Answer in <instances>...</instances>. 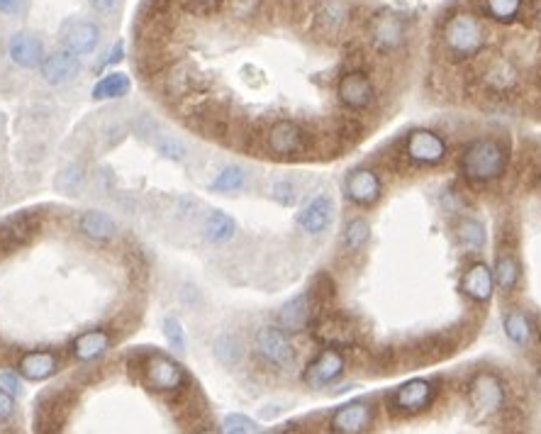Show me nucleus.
<instances>
[{"mask_svg":"<svg viewBox=\"0 0 541 434\" xmlns=\"http://www.w3.org/2000/svg\"><path fill=\"white\" fill-rule=\"evenodd\" d=\"M437 39L446 59L453 64H466L483 57L488 49L490 30L481 13L471 8H452L439 20Z\"/></svg>","mask_w":541,"mask_h":434,"instance_id":"f257e3e1","label":"nucleus"},{"mask_svg":"<svg viewBox=\"0 0 541 434\" xmlns=\"http://www.w3.org/2000/svg\"><path fill=\"white\" fill-rule=\"evenodd\" d=\"M510 166V144L500 137H475L461 150L459 173L471 186L503 179Z\"/></svg>","mask_w":541,"mask_h":434,"instance_id":"f03ea898","label":"nucleus"},{"mask_svg":"<svg viewBox=\"0 0 541 434\" xmlns=\"http://www.w3.org/2000/svg\"><path fill=\"white\" fill-rule=\"evenodd\" d=\"M132 371L140 374V381L144 388L163 393V396H176L178 390H183L191 383V376L178 364L173 356L159 352V349H137L127 356Z\"/></svg>","mask_w":541,"mask_h":434,"instance_id":"7ed1b4c3","label":"nucleus"},{"mask_svg":"<svg viewBox=\"0 0 541 434\" xmlns=\"http://www.w3.org/2000/svg\"><path fill=\"white\" fill-rule=\"evenodd\" d=\"M264 150L281 161H300L317 150V135L296 120H276L264 132Z\"/></svg>","mask_w":541,"mask_h":434,"instance_id":"20e7f679","label":"nucleus"},{"mask_svg":"<svg viewBox=\"0 0 541 434\" xmlns=\"http://www.w3.org/2000/svg\"><path fill=\"white\" fill-rule=\"evenodd\" d=\"M366 39L380 57H395L410 42V17L393 8L376 10L366 20Z\"/></svg>","mask_w":541,"mask_h":434,"instance_id":"39448f33","label":"nucleus"},{"mask_svg":"<svg viewBox=\"0 0 541 434\" xmlns=\"http://www.w3.org/2000/svg\"><path fill=\"white\" fill-rule=\"evenodd\" d=\"M507 383L497 371L481 368L466 383V403L478 419H493L507 410Z\"/></svg>","mask_w":541,"mask_h":434,"instance_id":"423d86ee","label":"nucleus"},{"mask_svg":"<svg viewBox=\"0 0 541 434\" xmlns=\"http://www.w3.org/2000/svg\"><path fill=\"white\" fill-rule=\"evenodd\" d=\"M439 386L430 378H410L386 393V410L393 418H417L437 403Z\"/></svg>","mask_w":541,"mask_h":434,"instance_id":"0eeeda50","label":"nucleus"},{"mask_svg":"<svg viewBox=\"0 0 541 434\" xmlns=\"http://www.w3.org/2000/svg\"><path fill=\"white\" fill-rule=\"evenodd\" d=\"M475 81L483 88V93H488L493 98H510L517 93L519 83H522V74L519 67L510 57L505 54H490L481 61Z\"/></svg>","mask_w":541,"mask_h":434,"instance_id":"6e6552de","label":"nucleus"},{"mask_svg":"<svg viewBox=\"0 0 541 434\" xmlns=\"http://www.w3.org/2000/svg\"><path fill=\"white\" fill-rule=\"evenodd\" d=\"M254 352L259 356L261 364L276 371H288L296 367V345L290 342V335L278 325H266L259 327L254 335Z\"/></svg>","mask_w":541,"mask_h":434,"instance_id":"1a4fd4ad","label":"nucleus"},{"mask_svg":"<svg viewBox=\"0 0 541 434\" xmlns=\"http://www.w3.org/2000/svg\"><path fill=\"white\" fill-rule=\"evenodd\" d=\"M402 157L412 166H442L449 159V144L439 132L427 128L410 129L405 140H402Z\"/></svg>","mask_w":541,"mask_h":434,"instance_id":"9d476101","label":"nucleus"},{"mask_svg":"<svg viewBox=\"0 0 541 434\" xmlns=\"http://www.w3.org/2000/svg\"><path fill=\"white\" fill-rule=\"evenodd\" d=\"M310 330L319 346L349 349V346H356V342H359L354 322L349 320L344 313H334V310H327V307H319L315 313Z\"/></svg>","mask_w":541,"mask_h":434,"instance_id":"9b49d317","label":"nucleus"},{"mask_svg":"<svg viewBox=\"0 0 541 434\" xmlns=\"http://www.w3.org/2000/svg\"><path fill=\"white\" fill-rule=\"evenodd\" d=\"M337 103L349 113H366L376 103V83L364 68H349L337 81Z\"/></svg>","mask_w":541,"mask_h":434,"instance_id":"f8f14e48","label":"nucleus"},{"mask_svg":"<svg viewBox=\"0 0 541 434\" xmlns=\"http://www.w3.org/2000/svg\"><path fill=\"white\" fill-rule=\"evenodd\" d=\"M347 371V356L341 349L334 346H322L303 368V383L307 388H327L344 376Z\"/></svg>","mask_w":541,"mask_h":434,"instance_id":"ddd939ff","label":"nucleus"},{"mask_svg":"<svg viewBox=\"0 0 541 434\" xmlns=\"http://www.w3.org/2000/svg\"><path fill=\"white\" fill-rule=\"evenodd\" d=\"M376 418H379V408L371 400H354V403L337 408L327 427L334 434H361L376 425Z\"/></svg>","mask_w":541,"mask_h":434,"instance_id":"4468645a","label":"nucleus"},{"mask_svg":"<svg viewBox=\"0 0 541 434\" xmlns=\"http://www.w3.org/2000/svg\"><path fill=\"white\" fill-rule=\"evenodd\" d=\"M341 191H344V198L356 208H371L383 195V181H380L379 171L359 166L344 176Z\"/></svg>","mask_w":541,"mask_h":434,"instance_id":"2eb2a0df","label":"nucleus"},{"mask_svg":"<svg viewBox=\"0 0 541 434\" xmlns=\"http://www.w3.org/2000/svg\"><path fill=\"white\" fill-rule=\"evenodd\" d=\"M159 76H161L163 98H169L173 105H176L178 100H183V98L205 90L203 76L195 74V68L191 67V64H186V61H173V64H169Z\"/></svg>","mask_w":541,"mask_h":434,"instance_id":"dca6fc26","label":"nucleus"},{"mask_svg":"<svg viewBox=\"0 0 541 434\" xmlns=\"http://www.w3.org/2000/svg\"><path fill=\"white\" fill-rule=\"evenodd\" d=\"M312 25L325 37H339L354 23V8L347 0H317L312 8Z\"/></svg>","mask_w":541,"mask_h":434,"instance_id":"f3484780","label":"nucleus"},{"mask_svg":"<svg viewBox=\"0 0 541 434\" xmlns=\"http://www.w3.org/2000/svg\"><path fill=\"white\" fill-rule=\"evenodd\" d=\"M100 37H103V32L98 27V23L86 20V17H68L59 30L64 49H68L76 57H88V54L96 52Z\"/></svg>","mask_w":541,"mask_h":434,"instance_id":"a211bd4d","label":"nucleus"},{"mask_svg":"<svg viewBox=\"0 0 541 434\" xmlns=\"http://www.w3.org/2000/svg\"><path fill=\"white\" fill-rule=\"evenodd\" d=\"M39 76L42 81L54 86V88H61V86H68L74 83L83 71L81 57H76L68 49H59V52L45 54V59L39 64Z\"/></svg>","mask_w":541,"mask_h":434,"instance_id":"6ab92c4d","label":"nucleus"},{"mask_svg":"<svg viewBox=\"0 0 541 434\" xmlns=\"http://www.w3.org/2000/svg\"><path fill=\"white\" fill-rule=\"evenodd\" d=\"M315 313H317V305H315L310 291H305L278 307V313H276V325L283 327L288 335H297V332L310 327Z\"/></svg>","mask_w":541,"mask_h":434,"instance_id":"aec40b11","label":"nucleus"},{"mask_svg":"<svg viewBox=\"0 0 541 434\" xmlns=\"http://www.w3.org/2000/svg\"><path fill=\"white\" fill-rule=\"evenodd\" d=\"M459 288L468 300H473L478 305L490 303L493 293H495V276H493V269L483 262L468 264L466 271L461 274Z\"/></svg>","mask_w":541,"mask_h":434,"instance_id":"412c9836","label":"nucleus"},{"mask_svg":"<svg viewBox=\"0 0 541 434\" xmlns=\"http://www.w3.org/2000/svg\"><path fill=\"white\" fill-rule=\"evenodd\" d=\"M10 61L20 68H37L45 59V42L37 32L20 30L8 39Z\"/></svg>","mask_w":541,"mask_h":434,"instance_id":"4be33fe9","label":"nucleus"},{"mask_svg":"<svg viewBox=\"0 0 541 434\" xmlns=\"http://www.w3.org/2000/svg\"><path fill=\"white\" fill-rule=\"evenodd\" d=\"M334 202L329 195H317V198H312L307 205H305L300 212H297L296 222L297 227L303 230L305 234H322L327 232L334 222Z\"/></svg>","mask_w":541,"mask_h":434,"instance_id":"5701e85b","label":"nucleus"},{"mask_svg":"<svg viewBox=\"0 0 541 434\" xmlns=\"http://www.w3.org/2000/svg\"><path fill=\"white\" fill-rule=\"evenodd\" d=\"M61 367V356L52 349H32V352H25L20 359H17V374L27 378V381H47L52 378Z\"/></svg>","mask_w":541,"mask_h":434,"instance_id":"b1692460","label":"nucleus"},{"mask_svg":"<svg viewBox=\"0 0 541 434\" xmlns=\"http://www.w3.org/2000/svg\"><path fill=\"white\" fill-rule=\"evenodd\" d=\"M112 345L110 332L103 330V327H96V330L81 332L78 337L71 342L68 352L76 361H83V364H93V361L103 359L108 349Z\"/></svg>","mask_w":541,"mask_h":434,"instance_id":"393cba45","label":"nucleus"},{"mask_svg":"<svg viewBox=\"0 0 541 434\" xmlns=\"http://www.w3.org/2000/svg\"><path fill=\"white\" fill-rule=\"evenodd\" d=\"M78 230H81L83 237H88V240L98 242V244L118 240L120 234L118 222L103 210H86V212H81L78 215Z\"/></svg>","mask_w":541,"mask_h":434,"instance_id":"a878e982","label":"nucleus"},{"mask_svg":"<svg viewBox=\"0 0 541 434\" xmlns=\"http://www.w3.org/2000/svg\"><path fill=\"white\" fill-rule=\"evenodd\" d=\"M493 276H495V285L503 293H515L519 281H522V266H519L517 254L505 247V244H500V252L495 254Z\"/></svg>","mask_w":541,"mask_h":434,"instance_id":"bb28decb","label":"nucleus"},{"mask_svg":"<svg viewBox=\"0 0 541 434\" xmlns=\"http://www.w3.org/2000/svg\"><path fill=\"white\" fill-rule=\"evenodd\" d=\"M526 10V0H481V13L485 20L495 25H515L517 20H522Z\"/></svg>","mask_w":541,"mask_h":434,"instance_id":"cd10ccee","label":"nucleus"},{"mask_svg":"<svg viewBox=\"0 0 541 434\" xmlns=\"http://www.w3.org/2000/svg\"><path fill=\"white\" fill-rule=\"evenodd\" d=\"M237 234V222L234 217H230L223 210H213L208 217H205V225H203V237L210 242V244H227Z\"/></svg>","mask_w":541,"mask_h":434,"instance_id":"c85d7f7f","label":"nucleus"},{"mask_svg":"<svg viewBox=\"0 0 541 434\" xmlns=\"http://www.w3.org/2000/svg\"><path fill=\"white\" fill-rule=\"evenodd\" d=\"M503 330L512 345H517V346L532 345L534 325L525 310H517V307H515V310H510V313H505Z\"/></svg>","mask_w":541,"mask_h":434,"instance_id":"c756f323","label":"nucleus"},{"mask_svg":"<svg viewBox=\"0 0 541 434\" xmlns=\"http://www.w3.org/2000/svg\"><path fill=\"white\" fill-rule=\"evenodd\" d=\"M213 354H215V359L227 368H237L242 361H244V345H242V339L237 335H232V332H223V335H217L215 342H213Z\"/></svg>","mask_w":541,"mask_h":434,"instance_id":"7c9ffc66","label":"nucleus"},{"mask_svg":"<svg viewBox=\"0 0 541 434\" xmlns=\"http://www.w3.org/2000/svg\"><path fill=\"white\" fill-rule=\"evenodd\" d=\"M456 240L468 252H478V249L485 247L488 232H485V225H483L481 220H475V217H459V222H456Z\"/></svg>","mask_w":541,"mask_h":434,"instance_id":"2f4dec72","label":"nucleus"},{"mask_svg":"<svg viewBox=\"0 0 541 434\" xmlns=\"http://www.w3.org/2000/svg\"><path fill=\"white\" fill-rule=\"evenodd\" d=\"M132 88V81H130V76L120 74V71H112V74L103 76L100 81L93 86L90 90V96L93 100H118V98H125Z\"/></svg>","mask_w":541,"mask_h":434,"instance_id":"473e14b6","label":"nucleus"},{"mask_svg":"<svg viewBox=\"0 0 541 434\" xmlns=\"http://www.w3.org/2000/svg\"><path fill=\"white\" fill-rule=\"evenodd\" d=\"M86 181H88V171H86V164L83 161H74V164L64 166L59 173H57V188H59L61 193L76 195L86 186Z\"/></svg>","mask_w":541,"mask_h":434,"instance_id":"72a5a7b5","label":"nucleus"},{"mask_svg":"<svg viewBox=\"0 0 541 434\" xmlns=\"http://www.w3.org/2000/svg\"><path fill=\"white\" fill-rule=\"evenodd\" d=\"M371 240V225H369V220L366 217H351L344 227V247L349 252H361V249L369 244Z\"/></svg>","mask_w":541,"mask_h":434,"instance_id":"f704fd0d","label":"nucleus"},{"mask_svg":"<svg viewBox=\"0 0 541 434\" xmlns=\"http://www.w3.org/2000/svg\"><path fill=\"white\" fill-rule=\"evenodd\" d=\"M246 186V173L242 166H224L223 171L217 173L215 181L210 183V191L215 193H237Z\"/></svg>","mask_w":541,"mask_h":434,"instance_id":"c9c22d12","label":"nucleus"},{"mask_svg":"<svg viewBox=\"0 0 541 434\" xmlns=\"http://www.w3.org/2000/svg\"><path fill=\"white\" fill-rule=\"evenodd\" d=\"M156 151L161 154L163 159H169V161H176V164H183L188 159V147L181 140L171 135H159L154 140Z\"/></svg>","mask_w":541,"mask_h":434,"instance_id":"e433bc0d","label":"nucleus"},{"mask_svg":"<svg viewBox=\"0 0 541 434\" xmlns=\"http://www.w3.org/2000/svg\"><path fill=\"white\" fill-rule=\"evenodd\" d=\"M161 327H163V337H166V342H169L171 349L178 354L186 352L188 339H186V330H183L181 320H178V317H173V315H166L161 322Z\"/></svg>","mask_w":541,"mask_h":434,"instance_id":"4c0bfd02","label":"nucleus"},{"mask_svg":"<svg viewBox=\"0 0 541 434\" xmlns=\"http://www.w3.org/2000/svg\"><path fill=\"white\" fill-rule=\"evenodd\" d=\"M264 3L266 0H227L224 3V8L230 10V16L234 20H254V17L259 16L261 10H264Z\"/></svg>","mask_w":541,"mask_h":434,"instance_id":"58836bf2","label":"nucleus"},{"mask_svg":"<svg viewBox=\"0 0 541 434\" xmlns=\"http://www.w3.org/2000/svg\"><path fill=\"white\" fill-rule=\"evenodd\" d=\"M186 13L198 17H213L217 16L220 10H224V3L227 0H178Z\"/></svg>","mask_w":541,"mask_h":434,"instance_id":"ea45409f","label":"nucleus"},{"mask_svg":"<svg viewBox=\"0 0 541 434\" xmlns=\"http://www.w3.org/2000/svg\"><path fill=\"white\" fill-rule=\"evenodd\" d=\"M261 427L252 418H246L242 412H232L223 419V432L227 434H254L259 432Z\"/></svg>","mask_w":541,"mask_h":434,"instance_id":"a19ab883","label":"nucleus"},{"mask_svg":"<svg viewBox=\"0 0 541 434\" xmlns=\"http://www.w3.org/2000/svg\"><path fill=\"white\" fill-rule=\"evenodd\" d=\"M271 198H274L278 205H286V208L296 205V202H297L296 183H293V181H288V179L274 181V186H271Z\"/></svg>","mask_w":541,"mask_h":434,"instance_id":"79ce46f5","label":"nucleus"},{"mask_svg":"<svg viewBox=\"0 0 541 434\" xmlns=\"http://www.w3.org/2000/svg\"><path fill=\"white\" fill-rule=\"evenodd\" d=\"M16 415V398L0 386V422H8Z\"/></svg>","mask_w":541,"mask_h":434,"instance_id":"37998d69","label":"nucleus"},{"mask_svg":"<svg viewBox=\"0 0 541 434\" xmlns=\"http://www.w3.org/2000/svg\"><path fill=\"white\" fill-rule=\"evenodd\" d=\"M122 59H125V45H122V42H115L110 52L105 54V59L96 67V71H98V68H105V67H115V64H118V61H122Z\"/></svg>","mask_w":541,"mask_h":434,"instance_id":"c03bdc74","label":"nucleus"},{"mask_svg":"<svg viewBox=\"0 0 541 434\" xmlns=\"http://www.w3.org/2000/svg\"><path fill=\"white\" fill-rule=\"evenodd\" d=\"M0 386L13 393V396H20L23 393V386H20V376L13 374V371H3L0 374Z\"/></svg>","mask_w":541,"mask_h":434,"instance_id":"a18cd8bd","label":"nucleus"},{"mask_svg":"<svg viewBox=\"0 0 541 434\" xmlns=\"http://www.w3.org/2000/svg\"><path fill=\"white\" fill-rule=\"evenodd\" d=\"M88 5H90V10H93V13L108 17L120 8V0H88Z\"/></svg>","mask_w":541,"mask_h":434,"instance_id":"49530a36","label":"nucleus"},{"mask_svg":"<svg viewBox=\"0 0 541 434\" xmlns=\"http://www.w3.org/2000/svg\"><path fill=\"white\" fill-rule=\"evenodd\" d=\"M137 135L141 137V140H151V137L156 135V122L149 118V115H141L140 118V125H137ZM156 140V137H154Z\"/></svg>","mask_w":541,"mask_h":434,"instance_id":"de8ad7c7","label":"nucleus"},{"mask_svg":"<svg viewBox=\"0 0 541 434\" xmlns=\"http://www.w3.org/2000/svg\"><path fill=\"white\" fill-rule=\"evenodd\" d=\"M526 10H529V23L541 35V0H526Z\"/></svg>","mask_w":541,"mask_h":434,"instance_id":"09e8293b","label":"nucleus"},{"mask_svg":"<svg viewBox=\"0 0 541 434\" xmlns=\"http://www.w3.org/2000/svg\"><path fill=\"white\" fill-rule=\"evenodd\" d=\"M127 135V125L120 122V125H112L110 132H108V147H115V144L122 142V137Z\"/></svg>","mask_w":541,"mask_h":434,"instance_id":"8fccbe9b","label":"nucleus"},{"mask_svg":"<svg viewBox=\"0 0 541 434\" xmlns=\"http://www.w3.org/2000/svg\"><path fill=\"white\" fill-rule=\"evenodd\" d=\"M20 3H23V0H0V16H16L17 10H20Z\"/></svg>","mask_w":541,"mask_h":434,"instance_id":"3c124183","label":"nucleus"},{"mask_svg":"<svg viewBox=\"0 0 541 434\" xmlns=\"http://www.w3.org/2000/svg\"><path fill=\"white\" fill-rule=\"evenodd\" d=\"M536 188H539V191H541V173H539V179H536Z\"/></svg>","mask_w":541,"mask_h":434,"instance_id":"603ef678","label":"nucleus"},{"mask_svg":"<svg viewBox=\"0 0 541 434\" xmlns=\"http://www.w3.org/2000/svg\"><path fill=\"white\" fill-rule=\"evenodd\" d=\"M0 201H3V188H0Z\"/></svg>","mask_w":541,"mask_h":434,"instance_id":"864d4df0","label":"nucleus"},{"mask_svg":"<svg viewBox=\"0 0 541 434\" xmlns=\"http://www.w3.org/2000/svg\"><path fill=\"white\" fill-rule=\"evenodd\" d=\"M539 390H541V374H539Z\"/></svg>","mask_w":541,"mask_h":434,"instance_id":"5fc2aeb1","label":"nucleus"}]
</instances>
